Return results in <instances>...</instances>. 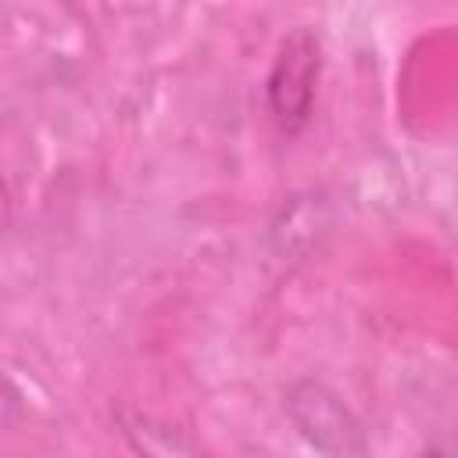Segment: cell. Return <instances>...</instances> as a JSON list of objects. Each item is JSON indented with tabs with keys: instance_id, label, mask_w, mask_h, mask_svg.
Segmentation results:
<instances>
[{
	"instance_id": "6da1fadb",
	"label": "cell",
	"mask_w": 458,
	"mask_h": 458,
	"mask_svg": "<svg viewBox=\"0 0 458 458\" xmlns=\"http://www.w3.org/2000/svg\"><path fill=\"white\" fill-rule=\"evenodd\" d=\"M286 415L297 437L322 458H372L361 419L322 379H297L286 390Z\"/></svg>"
},
{
	"instance_id": "7a4b0ae2",
	"label": "cell",
	"mask_w": 458,
	"mask_h": 458,
	"mask_svg": "<svg viewBox=\"0 0 458 458\" xmlns=\"http://www.w3.org/2000/svg\"><path fill=\"white\" fill-rule=\"evenodd\" d=\"M318 75H322L318 32L308 25L290 29L279 39V50H276L268 79H265V100H268V111H272V122L279 125V132L293 136L311 122Z\"/></svg>"
},
{
	"instance_id": "3957f363",
	"label": "cell",
	"mask_w": 458,
	"mask_h": 458,
	"mask_svg": "<svg viewBox=\"0 0 458 458\" xmlns=\"http://www.w3.org/2000/svg\"><path fill=\"white\" fill-rule=\"evenodd\" d=\"M114 426L136 458H215L179 426L136 408H114Z\"/></svg>"
}]
</instances>
